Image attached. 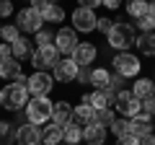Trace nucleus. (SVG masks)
<instances>
[{
	"mask_svg": "<svg viewBox=\"0 0 155 145\" xmlns=\"http://www.w3.org/2000/svg\"><path fill=\"white\" fill-rule=\"evenodd\" d=\"M106 39H109V47H114V49L119 52H129V47L134 44V26L127 21H114V26H111V31L106 34Z\"/></svg>",
	"mask_w": 155,
	"mask_h": 145,
	"instance_id": "nucleus-1",
	"label": "nucleus"
},
{
	"mask_svg": "<svg viewBox=\"0 0 155 145\" xmlns=\"http://www.w3.org/2000/svg\"><path fill=\"white\" fill-rule=\"evenodd\" d=\"M26 86L21 83H8L0 88V106L3 109H8V112H21L23 106H26Z\"/></svg>",
	"mask_w": 155,
	"mask_h": 145,
	"instance_id": "nucleus-2",
	"label": "nucleus"
},
{
	"mask_svg": "<svg viewBox=\"0 0 155 145\" xmlns=\"http://www.w3.org/2000/svg\"><path fill=\"white\" fill-rule=\"evenodd\" d=\"M52 104L49 96H34L26 101V119L31 124H47L52 119Z\"/></svg>",
	"mask_w": 155,
	"mask_h": 145,
	"instance_id": "nucleus-3",
	"label": "nucleus"
},
{
	"mask_svg": "<svg viewBox=\"0 0 155 145\" xmlns=\"http://www.w3.org/2000/svg\"><path fill=\"white\" fill-rule=\"evenodd\" d=\"M111 62H114V72L122 78H134V75H140V67H142L140 57H134L132 52H119Z\"/></svg>",
	"mask_w": 155,
	"mask_h": 145,
	"instance_id": "nucleus-4",
	"label": "nucleus"
},
{
	"mask_svg": "<svg viewBox=\"0 0 155 145\" xmlns=\"http://www.w3.org/2000/svg\"><path fill=\"white\" fill-rule=\"evenodd\" d=\"M114 106H116V112L122 114L124 119H132L134 114H140V112H142V101H140L137 96H132V91H127V88L116 93Z\"/></svg>",
	"mask_w": 155,
	"mask_h": 145,
	"instance_id": "nucleus-5",
	"label": "nucleus"
},
{
	"mask_svg": "<svg viewBox=\"0 0 155 145\" xmlns=\"http://www.w3.org/2000/svg\"><path fill=\"white\" fill-rule=\"evenodd\" d=\"M16 26L23 34H36L39 29H44V18H41L39 11H34V8H23L16 16Z\"/></svg>",
	"mask_w": 155,
	"mask_h": 145,
	"instance_id": "nucleus-6",
	"label": "nucleus"
},
{
	"mask_svg": "<svg viewBox=\"0 0 155 145\" xmlns=\"http://www.w3.org/2000/svg\"><path fill=\"white\" fill-rule=\"evenodd\" d=\"M54 88V78L47 70H36L34 75H28L26 80V91L34 96H49V91Z\"/></svg>",
	"mask_w": 155,
	"mask_h": 145,
	"instance_id": "nucleus-7",
	"label": "nucleus"
},
{
	"mask_svg": "<svg viewBox=\"0 0 155 145\" xmlns=\"http://www.w3.org/2000/svg\"><path fill=\"white\" fill-rule=\"evenodd\" d=\"M57 60H60V52H57L54 44L36 47V49L31 52V65L36 67V70H49V67L57 65Z\"/></svg>",
	"mask_w": 155,
	"mask_h": 145,
	"instance_id": "nucleus-8",
	"label": "nucleus"
},
{
	"mask_svg": "<svg viewBox=\"0 0 155 145\" xmlns=\"http://www.w3.org/2000/svg\"><path fill=\"white\" fill-rule=\"evenodd\" d=\"M96 21H98V18H96V13L91 11V8H80L78 5L75 11H72V29H75V31H96Z\"/></svg>",
	"mask_w": 155,
	"mask_h": 145,
	"instance_id": "nucleus-9",
	"label": "nucleus"
},
{
	"mask_svg": "<svg viewBox=\"0 0 155 145\" xmlns=\"http://www.w3.org/2000/svg\"><path fill=\"white\" fill-rule=\"evenodd\" d=\"M54 47H57L60 55L70 57L72 52H75V47H78L75 29H60V31H54Z\"/></svg>",
	"mask_w": 155,
	"mask_h": 145,
	"instance_id": "nucleus-10",
	"label": "nucleus"
},
{
	"mask_svg": "<svg viewBox=\"0 0 155 145\" xmlns=\"http://www.w3.org/2000/svg\"><path fill=\"white\" fill-rule=\"evenodd\" d=\"M16 145H41V130H39V124L23 122L16 130Z\"/></svg>",
	"mask_w": 155,
	"mask_h": 145,
	"instance_id": "nucleus-11",
	"label": "nucleus"
},
{
	"mask_svg": "<svg viewBox=\"0 0 155 145\" xmlns=\"http://www.w3.org/2000/svg\"><path fill=\"white\" fill-rule=\"evenodd\" d=\"M52 78L57 80V83H70V80H75L78 75V65L72 62V57H65V60H57V65L52 67Z\"/></svg>",
	"mask_w": 155,
	"mask_h": 145,
	"instance_id": "nucleus-12",
	"label": "nucleus"
},
{
	"mask_svg": "<svg viewBox=\"0 0 155 145\" xmlns=\"http://www.w3.org/2000/svg\"><path fill=\"white\" fill-rule=\"evenodd\" d=\"M96 55H98V49H96L91 42H78V47H75V52H72V62H75L78 67H88L91 62L96 60Z\"/></svg>",
	"mask_w": 155,
	"mask_h": 145,
	"instance_id": "nucleus-13",
	"label": "nucleus"
},
{
	"mask_svg": "<svg viewBox=\"0 0 155 145\" xmlns=\"http://www.w3.org/2000/svg\"><path fill=\"white\" fill-rule=\"evenodd\" d=\"M153 132V117L145 112L134 114L132 119H129V135H134V137H145V135Z\"/></svg>",
	"mask_w": 155,
	"mask_h": 145,
	"instance_id": "nucleus-14",
	"label": "nucleus"
},
{
	"mask_svg": "<svg viewBox=\"0 0 155 145\" xmlns=\"http://www.w3.org/2000/svg\"><path fill=\"white\" fill-rule=\"evenodd\" d=\"M104 140H106V127L98 124L96 119L83 127V143L85 145H104Z\"/></svg>",
	"mask_w": 155,
	"mask_h": 145,
	"instance_id": "nucleus-15",
	"label": "nucleus"
},
{
	"mask_svg": "<svg viewBox=\"0 0 155 145\" xmlns=\"http://www.w3.org/2000/svg\"><path fill=\"white\" fill-rule=\"evenodd\" d=\"M52 122L65 127L67 122H72V106L67 101H54L52 104Z\"/></svg>",
	"mask_w": 155,
	"mask_h": 145,
	"instance_id": "nucleus-16",
	"label": "nucleus"
},
{
	"mask_svg": "<svg viewBox=\"0 0 155 145\" xmlns=\"http://www.w3.org/2000/svg\"><path fill=\"white\" fill-rule=\"evenodd\" d=\"M96 119V109L91 104H78V106H72V122L75 124H80V127H85L88 122H93Z\"/></svg>",
	"mask_w": 155,
	"mask_h": 145,
	"instance_id": "nucleus-17",
	"label": "nucleus"
},
{
	"mask_svg": "<svg viewBox=\"0 0 155 145\" xmlns=\"http://www.w3.org/2000/svg\"><path fill=\"white\" fill-rule=\"evenodd\" d=\"M83 104H91L96 112H101V109H111V104H114V101H111L104 91H93L91 96H83Z\"/></svg>",
	"mask_w": 155,
	"mask_h": 145,
	"instance_id": "nucleus-18",
	"label": "nucleus"
},
{
	"mask_svg": "<svg viewBox=\"0 0 155 145\" xmlns=\"http://www.w3.org/2000/svg\"><path fill=\"white\" fill-rule=\"evenodd\" d=\"M62 140H67V145L83 143V127L75 124V122H67L65 127H62Z\"/></svg>",
	"mask_w": 155,
	"mask_h": 145,
	"instance_id": "nucleus-19",
	"label": "nucleus"
},
{
	"mask_svg": "<svg viewBox=\"0 0 155 145\" xmlns=\"http://www.w3.org/2000/svg\"><path fill=\"white\" fill-rule=\"evenodd\" d=\"M21 75V62L16 57H8V60H0V78H18Z\"/></svg>",
	"mask_w": 155,
	"mask_h": 145,
	"instance_id": "nucleus-20",
	"label": "nucleus"
},
{
	"mask_svg": "<svg viewBox=\"0 0 155 145\" xmlns=\"http://www.w3.org/2000/svg\"><path fill=\"white\" fill-rule=\"evenodd\" d=\"M153 91H155V83H153L150 78H137V80L132 83V96H137L140 101H142V99H147V96L153 93Z\"/></svg>",
	"mask_w": 155,
	"mask_h": 145,
	"instance_id": "nucleus-21",
	"label": "nucleus"
},
{
	"mask_svg": "<svg viewBox=\"0 0 155 145\" xmlns=\"http://www.w3.org/2000/svg\"><path fill=\"white\" fill-rule=\"evenodd\" d=\"M134 44L140 47V52L142 55H155V31H147V34H140L137 39H134Z\"/></svg>",
	"mask_w": 155,
	"mask_h": 145,
	"instance_id": "nucleus-22",
	"label": "nucleus"
},
{
	"mask_svg": "<svg viewBox=\"0 0 155 145\" xmlns=\"http://www.w3.org/2000/svg\"><path fill=\"white\" fill-rule=\"evenodd\" d=\"M91 86H93L96 91H104L106 86H109V70L106 67H93L91 70V80H88Z\"/></svg>",
	"mask_w": 155,
	"mask_h": 145,
	"instance_id": "nucleus-23",
	"label": "nucleus"
},
{
	"mask_svg": "<svg viewBox=\"0 0 155 145\" xmlns=\"http://www.w3.org/2000/svg\"><path fill=\"white\" fill-rule=\"evenodd\" d=\"M11 55L16 60H23V57H31V42H26V36H18L11 44Z\"/></svg>",
	"mask_w": 155,
	"mask_h": 145,
	"instance_id": "nucleus-24",
	"label": "nucleus"
},
{
	"mask_svg": "<svg viewBox=\"0 0 155 145\" xmlns=\"http://www.w3.org/2000/svg\"><path fill=\"white\" fill-rule=\"evenodd\" d=\"M41 143H47V145L62 143V127L60 124H47V127L41 130Z\"/></svg>",
	"mask_w": 155,
	"mask_h": 145,
	"instance_id": "nucleus-25",
	"label": "nucleus"
},
{
	"mask_svg": "<svg viewBox=\"0 0 155 145\" xmlns=\"http://www.w3.org/2000/svg\"><path fill=\"white\" fill-rule=\"evenodd\" d=\"M41 18H44V23H60V21H65V11H62L57 3H49V5L41 11Z\"/></svg>",
	"mask_w": 155,
	"mask_h": 145,
	"instance_id": "nucleus-26",
	"label": "nucleus"
},
{
	"mask_svg": "<svg viewBox=\"0 0 155 145\" xmlns=\"http://www.w3.org/2000/svg\"><path fill=\"white\" fill-rule=\"evenodd\" d=\"M127 13L132 18H142V16L150 13V3H147V0H129V3H127Z\"/></svg>",
	"mask_w": 155,
	"mask_h": 145,
	"instance_id": "nucleus-27",
	"label": "nucleus"
},
{
	"mask_svg": "<svg viewBox=\"0 0 155 145\" xmlns=\"http://www.w3.org/2000/svg\"><path fill=\"white\" fill-rule=\"evenodd\" d=\"M13 140H16L13 122H0V145H13Z\"/></svg>",
	"mask_w": 155,
	"mask_h": 145,
	"instance_id": "nucleus-28",
	"label": "nucleus"
},
{
	"mask_svg": "<svg viewBox=\"0 0 155 145\" xmlns=\"http://www.w3.org/2000/svg\"><path fill=\"white\" fill-rule=\"evenodd\" d=\"M134 26H137L142 34H147V31H155V18L147 13V16H142V18H134Z\"/></svg>",
	"mask_w": 155,
	"mask_h": 145,
	"instance_id": "nucleus-29",
	"label": "nucleus"
},
{
	"mask_svg": "<svg viewBox=\"0 0 155 145\" xmlns=\"http://www.w3.org/2000/svg\"><path fill=\"white\" fill-rule=\"evenodd\" d=\"M21 36V31H18V26H3V31H0V39L5 42V44H13V42Z\"/></svg>",
	"mask_w": 155,
	"mask_h": 145,
	"instance_id": "nucleus-30",
	"label": "nucleus"
},
{
	"mask_svg": "<svg viewBox=\"0 0 155 145\" xmlns=\"http://www.w3.org/2000/svg\"><path fill=\"white\" fill-rule=\"evenodd\" d=\"M36 44L39 47L54 44V31H49V29H39V31H36Z\"/></svg>",
	"mask_w": 155,
	"mask_h": 145,
	"instance_id": "nucleus-31",
	"label": "nucleus"
},
{
	"mask_svg": "<svg viewBox=\"0 0 155 145\" xmlns=\"http://www.w3.org/2000/svg\"><path fill=\"white\" fill-rule=\"evenodd\" d=\"M109 127H111V132H114L116 137H122V135L129 132V119H114Z\"/></svg>",
	"mask_w": 155,
	"mask_h": 145,
	"instance_id": "nucleus-32",
	"label": "nucleus"
},
{
	"mask_svg": "<svg viewBox=\"0 0 155 145\" xmlns=\"http://www.w3.org/2000/svg\"><path fill=\"white\" fill-rule=\"evenodd\" d=\"M114 112H111V109H101V112H96V122H98V124H104V127H106V124H111V122H114Z\"/></svg>",
	"mask_w": 155,
	"mask_h": 145,
	"instance_id": "nucleus-33",
	"label": "nucleus"
},
{
	"mask_svg": "<svg viewBox=\"0 0 155 145\" xmlns=\"http://www.w3.org/2000/svg\"><path fill=\"white\" fill-rule=\"evenodd\" d=\"M114 21H116V18H109V16H106V18H98V21H96V29L106 36V34L111 31V26H114Z\"/></svg>",
	"mask_w": 155,
	"mask_h": 145,
	"instance_id": "nucleus-34",
	"label": "nucleus"
},
{
	"mask_svg": "<svg viewBox=\"0 0 155 145\" xmlns=\"http://www.w3.org/2000/svg\"><path fill=\"white\" fill-rule=\"evenodd\" d=\"M142 112L150 114V117H155V91L147 96V99H142Z\"/></svg>",
	"mask_w": 155,
	"mask_h": 145,
	"instance_id": "nucleus-35",
	"label": "nucleus"
},
{
	"mask_svg": "<svg viewBox=\"0 0 155 145\" xmlns=\"http://www.w3.org/2000/svg\"><path fill=\"white\" fill-rule=\"evenodd\" d=\"M116 145H140V137H134V135H122V137H116Z\"/></svg>",
	"mask_w": 155,
	"mask_h": 145,
	"instance_id": "nucleus-36",
	"label": "nucleus"
},
{
	"mask_svg": "<svg viewBox=\"0 0 155 145\" xmlns=\"http://www.w3.org/2000/svg\"><path fill=\"white\" fill-rule=\"evenodd\" d=\"M75 80H78V83H88V80H91V70H88V67H78Z\"/></svg>",
	"mask_w": 155,
	"mask_h": 145,
	"instance_id": "nucleus-37",
	"label": "nucleus"
},
{
	"mask_svg": "<svg viewBox=\"0 0 155 145\" xmlns=\"http://www.w3.org/2000/svg\"><path fill=\"white\" fill-rule=\"evenodd\" d=\"M11 13H13V3H11V0H0V16L8 18Z\"/></svg>",
	"mask_w": 155,
	"mask_h": 145,
	"instance_id": "nucleus-38",
	"label": "nucleus"
},
{
	"mask_svg": "<svg viewBox=\"0 0 155 145\" xmlns=\"http://www.w3.org/2000/svg\"><path fill=\"white\" fill-rule=\"evenodd\" d=\"M78 5H80V8H91V11H96V8L101 5V0H78Z\"/></svg>",
	"mask_w": 155,
	"mask_h": 145,
	"instance_id": "nucleus-39",
	"label": "nucleus"
},
{
	"mask_svg": "<svg viewBox=\"0 0 155 145\" xmlns=\"http://www.w3.org/2000/svg\"><path fill=\"white\" fill-rule=\"evenodd\" d=\"M47 5H49V0H31V8H34V11H39V13L44 11Z\"/></svg>",
	"mask_w": 155,
	"mask_h": 145,
	"instance_id": "nucleus-40",
	"label": "nucleus"
},
{
	"mask_svg": "<svg viewBox=\"0 0 155 145\" xmlns=\"http://www.w3.org/2000/svg\"><path fill=\"white\" fill-rule=\"evenodd\" d=\"M101 5H106L109 11H116V8L122 5V0H101Z\"/></svg>",
	"mask_w": 155,
	"mask_h": 145,
	"instance_id": "nucleus-41",
	"label": "nucleus"
},
{
	"mask_svg": "<svg viewBox=\"0 0 155 145\" xmlns=\"http://www.w3.org/2000/svg\"><path fill=\"white\" fill-rule=\"evenodd\" d=\"M8 57H13L11 55V44H0V60H8Z\"/></svg>",
	"mask_w": 155,
	"mask_h": 145,
	"instance_id": "nucleus-42",
	"label": "nucleus"
},
{
	"mask_svg": "<svg viewBox=\"0 0 155 145\" xmlns=\"http://www.w3.org/2000/svg\"><path fill=\"white\" fill-rule=\"evenodd\" d=\"M140 145H155V132L145 135V137H140Z\"/></svg>",
	"mask_w": 155,
	"mask_h": 145,
	"instance_id": "nucleus-43",
	"label": "nucleus"
},
{
	"mask_svg": "<svg viewBox=\"0 0 155 145\" xmlns=\"http://www.w3.org/2000/svg\"><path fill=\"white\" fill-rule=\"evenodd\" d=\"M150 16L155 18V3H150Z\"/></svg>",
	"mask_w": 155,
	"mask_h": 145,
	"instance_id": "nucleus-44",
	"label": "nucleus"
},
{
	"mask_svg": "<svg viewBox=\"0 0 155 145\" xmlns=\"http://www.w3.org/2000/svg\"><path fill=\"white\" fill-rule=\"evenodd\" d=\"M153 83H155V70H153Z\"/></svg>",
	"mask_w": 155,
	"mask_h": 145,
	"instance_id": "nucleus-45",
	"label": "nucleus"
},
{
	"mask_svg": "<svg viewBox=\"0 0 155 145\" xmlns=\"http://www.w3.org/2000/svg\"><path fill=\"white\" fill-rule=\"evenodd\" d=\"M49 3H57V0H49Z\"/></svg>",
	"mask_w": 155,
	"mask_h": 145,
	"instance_id": "nucleus-46",
	"label": "nucleus"
},
{
	"mask_svg": "<svg viewBox=\"0 0 155 145\" xmlns=\"http://www.w3.org/2000/svg\"><path fill=\"white\" fill-rule=\"evenodd\" d=\"M147 3H155V0H147Z\"/></svg>",
	"mask_w": 155,
	"mask_h": 145,
	"instance_id": "nucleus-47",
	"label": "nucleus"
},
{
	"mask_svg": "<svg viewBox=\"0 0 155 145\" xmlns=\"http://www.w3.org/2000/svg\"><path fill=\"white\" fill-rule=\"evenodd\" d=\"M0 31H3V26H0Z\"/></svg>",
	"mask_w": 155,
	"mask_h": 145,
	"instance_id": "nucleus-48",
	"label": "nucleus"
},
{
	"mask_svg": "<svg viewBox=\"0 0 155 145\" xmlns=\"http://www.w3.org/2000/svg\"><path fill=\"white\" fill-rule=\"evenodd\" d=\"M57 145H62V143H57Z\"/></svg>",
	"mask_w": 155,
	"mask_h": 145,
	"instance_id": "nucleus-49",
	"label": "nucleus"
}]
</instances>
